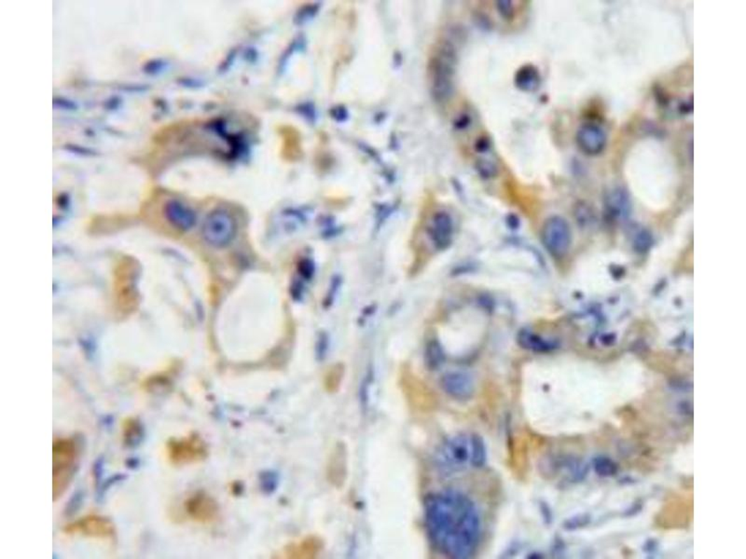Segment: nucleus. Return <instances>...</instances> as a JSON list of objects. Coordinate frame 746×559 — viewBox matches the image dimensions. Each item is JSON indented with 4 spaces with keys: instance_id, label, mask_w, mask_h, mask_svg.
<instances>
[{
    "instance_id": "nucleus-2",
    "label": "nucleus",
    "mask_w": 746,
    "mask_h": 559,
    "mask_svg": "<svg viewBox=\"0 0 746 559\" xmlns=\"http://www.w3.org/2000/svg\"><path fill=\"white\" fill-rule=\"evenodd\" d=\"M488 450L484 437L475 433H459L446 438L437 447L434 463L444 477L465 470L482 468L487 463Z\"/></svg>"
},
{
    "instance_id": "nucleus-9",
    "label": "nucleus",
    "mask_w": 746,
    "mask_h": 559,
    "mask_svg": "<svg viewBox=\"0 0 746 559\" xmlns=\"http://www.w3.org/2000/svg\"><path fill=\"white\" fill-rule=\"evenodd\" d=\"M183 508L187 516L199 524H212L220 516V505L217 500L203 491L190 495L185 500Z\"/></svg>"
},
{
    "instance_id": "nucleus-7",
    "label": "nucleus",
    "mask_w": 746,
    "mask_h": 559,
    "mask_svg": "<svg viewBox=\"0 0 746 559\" xmlns=\"http://www.w3.org/2000/svg\"><path fill=\"white\" fill-rule=\"evenodd\" d=\"M64 533L100 539H113L116 528L108 517L91 514L75 520L64 528Z\"/></svg>"
},
{
    "instance_id": "nucleus-24",
    "label": "nucleus",
    "mask_w": 746,
    "mask_h": 559,
    "mask_svg": "<svg viewBox=\"0 0 746 559\" xmlns=\"http://www.w3.org/2000/svg\"><path fill=\"white\" fill-rule=\"evenodd\" d=\"M496 10L503 19L512 20L514 17L515 8L512 1H496Z\"/></svg>"
},
{
    "instance_id": "nucleus-26",
    "label": "nucleus",
    "mask_w": 746,
    "mask_h": 559,
    "mask_svg": "<svg viewBox=\"0 0 746 559\" xmlns=\"http://www.w3.org/2000/svg\"><path fill=\"white\" fill-rule=\"evenodd\" d=\"M477 169H478L481 176H485V177H491V176H493L496 173L495 165L492 162L484 161V159H481V161L477 162Z\"/></svg>"
},
{
    "instance_id": "nucleus-12",
    "label": "nucleus",
    "mask_w": 746,
    "mask_h": 559,
    "mask_svg": "<svg viewBox=\"0 0 746 559\" xmlns=\"http://www.w3.org/2000/svg\"><path fill=\"white\" fill-rule=\"evenodd\" d=\"M607 134L600 126L593 123H585L579 128L576 134L577 147L589 156H596L604 151L607 145Z\"/></svg>"
},
{
    "instance_id": "nucleus-8",
    "label": "nucleus",
    "mask_w": 746,
    "mask_h": 559,
    "mask_svg": "<svg viewBox=\"0 0 746 559\" xmlns=\"http://www.w3.org/2000/svg\"><path fill=\"white\" fill-rule=\"evenodd\" d=\"M542 240L552 256H565L571 245L570 226L563 217H549L543 226Z\"/></svg>"
},
{
    "instance_id": "nucleus-25",
    "label": "nucleus",
    "mask_w": 746,
    "mask_h": 559,
    "mask_svg": "<svg viewBox=\"0 0 746 559\" xmlns=\"http://www.w3.org/2000/svg\"><path fill=\"white\" fill-rule=\"evenodd\" d=\"M589 522H590V516H586V514H582V516L573 517V518L568 520V521L565 522V528L568 530H577V528L587 525Z\"/></svg>"
},
{
    "instance_id": "nucleus-15",
    "label": "nucleus",
    "mask_w": 746,
    "mask_h": 559,
    "mask_svg": "<svg viewBox=\"0 0 746 559\" xmlns=\"http://www.w3.org/2000/svg\"><path fill=\"white\" fill-rule=\"evenodd\" d=\"M453 220L447 212H439L434 215L429 235L437 247H447L453 236Z\"/></svg>"
},
{
    "instance_id": "nucleus-27",
    "label": "nucleus",
    "mask_w": 746,
    "mask_h": 559,
    "mask_svg": "<svg viewBox=\"0 0 746 559\" xmlns=\"http://www.w3.org/2000/svg\"><path fill=\"white\" fill-rule=\"evenodd\" d=\"M52 105L55 108L58 109H64V110H75L78 108L77 103L73 102L71 100L66 99V98L56 97L52 101Z\"/></svg>"
},
{
    "instance_id": "nucleus-3",
    "label": "nucleus",
    "mask_w": 746,
    "mask_h": 559,
    "mask_svg": "<svg viewBox=\"0 0 746 559\" xmlns=\"http://www.w3.org/2000/svg\"><path fill=\"white\" fill-rule=\"evenodd\" d=\"M81 443L76 437H58L52 443V499L56 502L69 488L77 472Z\"/></svg>"
},
{
    "instance_id": "nucleus-5",
    "label": "nucleus",
    "mask_w": 746,
    "mask_h": 559,
    "mask_svg": "<svg viewBox=\"0 0 746 559\" xmlns=\"http://www.w3.org/2000/svg\"><path fill=\"white\" fill-rule=\"evenodd\" d=\"M167 452L168 460L176 466L200 463L209 455L206 442L196 433L171 438L167 442Z\"/></svg>"
},
{
    "instance_id": "nucleus-1",
    "label": "nucleus",
    "mask_w": 746,
    "mask_h": 559,
    "mask_svg": "<svg viewBox=\"0 0 746 559\" xmlns=\"http://www.w3.org/2000/svg\"><path fill=\"white\" fill-rule=\"evenodd\" d=\"M423 521L429 541L448 558H470L481 542L479 509L471 498L456 489L428 495L423 500Z\"/></svg>"
},
{
    "instance_id": "nucleus-4",
    "label": "nucleus",
    "mask_w": 746,
    "mask_h": 559,
    "mask_svg": "<svg viewBox=\"0 0 746 559\" xmlns=\"http://www.w3.org/2000/svg\"><path fill=\"white\" fill-rule=\"evenodd\" d=\"M456 55L448 42L440 44L428 64L429 82L432 96L437 102H445L453 94Z\"/></svg>"
},
{
    "instance_id": "nucleus-6",
    "label": "nucleus",
    "mask_w": 746,
    "mask_h": 559,
    "mask_svg": "<svg viewBox=\"0 0 746 559\" xmlns=\"http://www.w3.org/2000/svg\"><path fill=\"white\" fill-rule=\"evenodd\" d=\"M237 231V225L234 218L223 210H217L209 214L202 228L204 240L216 248L228 246L234 240Z\"/></svg>"
},
{
    "instance_id": "nucleus-14",
    "label": "nucleus",
    "mask_w": 746,
    "mask_h": 559,
    "mask_svg": "<svg viewBox=\"0 0 746 559\" xmlns=\"http://www.w3.org/2000/svg\"><path fill=\"white\" fill-rule=\"evenodd\" d=\"M164 214L173 226L182 231H189L196 223L195 212L178 201H168L165 205Z\"/></svg>"
},
{
    "instance_id": "nucleus-13",
    "label": "nucleus",
    "mask_w": 746,
    "mask_h": 559,
    "mask_svg": "<svg viewBox=\"0 0 746 559\" xmlns=\"http://www.w3.org/2000/svg\"><path fill=\"white\" fill-rule=\"evenodd\" d=\"M325 544L321 536L310 534L290 542L284 548L281 558L288 559H315L323 552Z\"/></svg>"
},
{
    "instance_id": "nucleus-17",
    "label": "nucleus",
    "mask_w": 746,
    "mask_h": 559,
    "mask_svg": "<svg viewBox=\"0 0 746 559\" xmlns=\"http://www.w3.org/2000/svg\"><path fill=\"white\" fill-rule=\"evenodd\" d=\"M518 343L521 348L535 352H548L555 349V344L530 331H521L518 335Z\"/></svg>"
},
{
    "instance_id": "nucleus-11",
    "label": "nucleus",
    "mask_w": 746,
    "mask_h": 559,
    "mask_svg": "<svg viewBox=\"0 0 746 559\" xmlns=\"http://www.w3.org/2000/svg\"><path fill=\"white\" fill-rule=\"evenodd\" d=\"M349 474V453L344 443L335 444L328 458L326 477L328 482L335 488H342Z\"/></svg>"
},
{
    "instance_id": "nucleus-30",
    "label": "nucleus",
    "mask_w": 746,
    "mask_h": 559,
    "mask_svg": "<svg viewBox=\"0 0 746 559\" xmlns=\"http://www.w3.org/2000/svg\"><path fill=\"white\" fill-rule=\"evenodd\" d=\"M488 148H489V142H488L487 139L482 138L481 137V138L477 142L476 150L482 152V151L487 150Z\"/></svg>"
},
{
    "instance_id": "nucleus-29",
    "label": "nucleus",
    "mask_w": 746,
    "mask_h": 559,
    "mask_svg": "<svg viewBox=\"0 0 746 559\" xmlns=\"http://www.w3.org/2000/svg\"><path fill=\"white\" fill-rule=\"evenodd\" d=\"M540 511L542 514L544 520L547 524H551L552 520V514L549 506L546 502H540Z\"/></svg>"
},
{
    "instance_id": "nucleus-19",
    "label": "nucleus",
    "mask_w": 746,
    "mask_h": 559,
    "mask_svg": "<svg viewBox=\"0 0 746 559\" xmlns=\"http://www.w3.org/2000/svg\"><path fill=\"white\" fill-rule=\"evenodd\" d=\"M144 436V427L136 418L125 419L122 425L123 444L127 447H136L141 443Z\"/></svg>"
},
{
    "instance_id": "nucleus-28",
    "label": "nucleus",
    "mask_w": 746,
    "mask_h": 559,
    "mask_svg": "<svg viewBox=\"0 0 746 559\" xmlns=\"http://www.w3.org/2000/svg\"><path fill=\"white\" fill-rule=\"evenodd\" d=\"M66 148L67 150L71 151V152H74L76 154H80V155H83V156H94V155H97V153H95V151H94L92 150H90V148L80 147V145H66Z\"/></svg>"
},
{
    "instance_id": "nucleus-10",
    "label": "nucleus",
    "mask_w": 746,
    "mask_h": 559,
    "mask_svg": "<svg viewBox=\"0 0 746 559\" xmlns=\"http://www.w3.org/2000/svg\"><path fill=\"white\" fill-rule=\"evenodd\" d=\"M440 386L447 395L456 401H467L475 393L472 376L464 371H451L443 375Z\"/></svg>"
},
{
    "instance_id": "nucleus-18",
    "label": "nucleus",
    "mask_w": 746,
    "mask_h": 559,
    "mask_svg": "<svg viewBox=\"0 0 746 559\" xmlns=\"http://www.w3.org/2000/svg\"><path fill=\"white\" fill-rule=\"evenodd\" d=\"M605 204L610 214L616 217H625L629 212L630 198L624 189H616L608 193Z\"/></svg>"
},
{
    "instance_id": "nucleus-20",
    "label": "nucleus",
    "mask_w": 746,
    "mask_h": 559,
    "mask_svg": "<svg viewBox=\"0 0 746 559\" xmlns=\"http://www.w3.org/2000/svg\"><path fill=\"white\" fill-rule=\"evenodd\" d=\"M443 361H444V354L439 344L434 342L429 344L425 352V363L428 368L432 370L439 368L442 365Z\"/></svg>"
},
{
    "instance_id": "nucleus-23",
    "label": "nucleus",
    "mask_w": 746,
    "mask_h": 559,
    "mask_svg": "<svg viewBox=\"0 0 746 559\" xmlns=\"http://www.w3.org/2000/svg\"><path fill=\"white\" fill-rule=\"evenodd\" d=\"M167 61L164 60V59H153V60H150L145 64L143 70H144L146 74L158 75L160 73L167 70Z\"/></svg>"
},
{
    "instance_id": "nucleus-21",
    "label": "nucleus",
    "mask_w": 746,
    "mask_h": 559,
    "mask_svg": "<svg viewBox=\"0 0 746 559\" xmlns=\"http://www.w3.org/2000/svg\"><path fill=\"white\" fill-rule=\"evenodd\" d=\"M593 467L597 474L601 475V477H612L618 472V466L610 458L598 457L594 458Z\"/></svg>"
},
{
    "instance_id": "nucleus-16",
    "label": "nucleus",
    "mask_w": 746,
    "mask_h": 559,
    "mask_svg": "<svg viewBox=\"0 0 746 559\" xmlns=\"http://www.w3.org/2000/svg\"><path fill=\"white\" fill-rule=\"evenodd\" d=\"M540 74L533 64H526L518 70L515 75V84L523 92H535L540 88Z\"/></svg>"
},
{
    "instance_id": "nucleus-22",
    "label": "nucleus",
    "mask_w": 746,
    "mask_h": 559,
    "mask_svg": "<svg viewBox=\"0 0 746 559\" xmlns=\"http://www.w3.org/2000/svg\"><path fill=\"white\" fill-rule=\"evenodd\" d=\"M341 371L339 368H335V371L328 375L326 382H325V389L328 393H333L339 390L341 385Z\"/></svg>"
}]
</instances>
